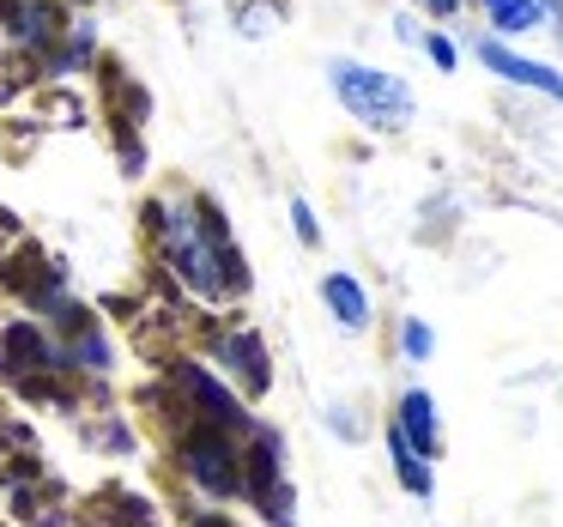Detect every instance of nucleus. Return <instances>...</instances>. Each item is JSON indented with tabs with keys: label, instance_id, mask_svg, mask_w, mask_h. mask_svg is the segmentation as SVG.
I'll return each mask as SVG.
<instances>
[{
	"label": "nucleus",
	"instance_id": "5",
	"mask_svg": "<svg viewBox=\"0 0 563 527\" xmlns=\"http://www.w3.org/2000/svg\"><path fill=\"white\" fill-rule=\"evenodd\" d=\"M212 364H219L224 382H236L243 400H261L273 388V358H267V340L255 328H224L212 340Z\"/></svg>",
	"mask_w": 563,
	"mask_h": 527
},
{
	"label": "nucleus",
	"instance_id": "16",
	"mask_svg": "<svg viewBox=\"0 0 563 527\" xmlns=\"http://www.w3.org/2000/svg\"><path fill=\"white\" fill-rule=\"evenodd\" d=\"M418 43H424V55H430V67H437V74H454V67H461V50H454V37L430 31V37H418Z\"/></svg>",
	"mask_w": 563,
	"mask_h": 527
},
{
	"label": "nucleus",
	"instance_id": "1",
	"mask_svg": "<svg viewBox=\"0 0 563 527\" xmlns=\"http://www.w3.org/2000/svg\"><path fill=\"white\" fill-rule=\"evenodd\" d=\"M146 219H152V243H158L164 267H170L195 297L219 304V297H236L249 285L243 255H236L231 231H224V219L207 207V200H195V195L152 200Z\"/></svg>",
	"mask_w": 563,
	"mask_h": 527
},
{
	"label": "nucleus",
	"instance_id": "13",
	"mask_svg": "<svg viewBox=\"0 0 563 527\" xmlns=\"http://www.w3.org/2000/svg\"><path fill=\"white\" fill-rule=\"evenodd\" d=\"M430 352H437V333H430V321L406 316V321H400V358H406V364H430Z\"/></svg>",
	"mask_w": 563,
	"mask_h": 527
},
{
	"label": "nucleus",
	"instance_id": "4",
	"mask_svg": "<svg viewBox=\"0 0 563 527\" xmlns=\"http://www.w3.org/2000/svg\"><path fill=\"white\" fill-rule=\"evenodd\" d=\"M176 466H183V479L212 503H231L236 491H243V449H236V437H224V430L195 425L176 442Z\"/></svg>",
	"mask_w": 563,
	"mask_h": 527
},
{
	"label": "nucleus",
	"instance_id": "18",
	"mask_svg": "<svg viewBox=\"0 0 563 527\" xmlns=\"http://www.w3.org/2000/svg\"><path fill=\"white\" fill-rule=\"evenodd\" d=\"M418 7H424V13H437V19H454V13H461V0H418Z\"/></svg>",
	"mask_w": 563,
	"mask_h": 527
},
{
	"label": "nucleus",
	"instance_id": "6",
	"mask_svg": "<svg viewBox=\"0 0 563 527\" xmlns=\"http://www.w3.org/2000/svg\"><path fill=\"white\" fill-rule=\"evenodd\" d=\"M473 55L503 79V86H521V91H539V98L563 103V74H558V67L533 62V55H515L503 37H478V43H473Z\"/></svg>",
	"mask_w": 563,
	"mask_h": 527
},
{
	"label": "nucleus",
	"instance_id": "17",
	"mask_svg": "<svg viewBox=\"0 0 563 527\" xmlns=\"http://www.w3.org/2000/svg\"><path fill=\"white\" fill-rule=\"evenodd\" d=\"M328 425L340 430L345 442H357V437H364V430H357V418H352V406H333V413H328Z\"/></svg>",
	"mask_w": 563,
	"mask_h": 527
},
{
	"label": "nucleus",
	"instance_id": "3",
	"mask_svg": "<svg viewBox=\"0 0 563 527\" xmlns=\"http://www.w3.org/2000/svg\"><path fill=\"white\" fill-rule=\"evenodd\" d=\"M170 388L183 394V406L195 413V425L207 430H224V437H255V413H249V400L231 388V382L219 376V370L195 364V358H183V364H170Z\"/></svg>",
	"mask_w": 563,
	"mask_h": 527
},
{
	"label": "nucleus",
	"instance_id": "12",
	"mask_svg": "<svg viewBox=\"0 0 563 527\" xmlns=\"http://www.w3.org/2000/svg\"><path fill=\"white\" fill-rule=\"evenodd\" d=\"M478 19L490 25V37H527L545 25L539 0H478Z\"/></svg>",
	"mask_w": 563,
	"mask_h": 527
},
{
	"label": "nucleus",
	"instance_id": "8",
	"mask_svg": "<svg viewBox=\"0 0 563 527\" xmlns=\"http://www.w3.org/2000/svg\"><path fill=\"white\" fill-rule=\"evenodd\" d=\"M394 430H400L406 442H412L424 461H437L442 454V418H437V400H430L424 388H406L400 400H394V418H388Z\"/></svg>",
	"mask_w": 563,
	"mask_h": 527
},
{
	"label": "nucleus",
	"instance_id": "14",
	"mask_svg": "<svg viewBox=\"0 0 563 527\" xmlns=\"http://www.w3.org/2000/svg\"><path fill=\"white\" fill-rule=\"evenodd\" d=\"M279 25V0H255V7H243V19H236V31H243V37H267V31Z\"/></svg>",
	"mask_w": 563,
	"mask_h": 527
},
{
	"label": "nucleus",
	"instance_id": "10",
	"mask_svg": "<svg viewBox=\"0 0 563 527\" xmlns=\"http://www.w3.org/2000/svg\"><path fill=\"white\" fill-rule=\"evenodd\" d=\"M382 437H388V466H394V479H400V491H406V497H418V503H430V497H437V466H430L394 425L382 430Z\"/></svg>",
	"mask_w": 563,
	"mask_h": 527
},
{
	"label": "nucleus",
	"instance_id": "9",
	"mask_svg": "<svg viewBox=\"0 0 563 527\" xmlns=\"http://www.w3.org/2000/svg\"><path fill=\"white\" fill-rule=\"evenodd\" d=\"M321 304H328V316L340 321L345 333H364L369 321H376V309H369V292L357 273H328L321 279Z\"/></svg>",
	"mask_w": 563,
	"mask_h": 527
},
{
	"label": "nucleus",
	"instance_id": "2",
	"mask_svg": "<svg viewBox=\"0 0 563 527\" xmlns=\"http://www.w3.org/2000/svg\"><path fill=\"white\" fill-rule=\"evenodd\" d=\"M328 86H333V98H340V110L364 128L394 134V128L412 122V86H406L400 74H382V67H369V62L340 55V62H328Z\"/></svg>",
	"mask_w": 563,
	"mask_h": 527
},
{
	"label": "nucleus",
	"instance_id": "11",
	"mask_svg": "<svg viewBox=\"0 0 563 527\" xmlns=\"http://www.w3.org/2000/svg\"><path fill=\"white\" fill-rule=\"evenodd\" d=\"M7 358H13V370H67L62 345L43 328H31V321H13V328H7Z\"/></svg>",
	"mask_w": 563,
	"mask_h": 527
},
{
	"label": "nucleus",
	"instance_id": "15",
	"mask_svg": "<svg viewBox=\"0 0 563 527\" xmlns=\"http://www.w3.org/2000/svg\"><path fill=\"white\" fill-rule=\"evenodd\" d=\"M291 231H297V243H303V249H321V219H316V207H309L303 195L291 200Z\"/></svg>",
	"mask_w": 563,
	"mask_h": 527
},
{
	"label": "nucleus",
	"instance_id": "7",
	"mask_svg": "<svg viewBox=\"0 0 563 527\" xmlns=\"http://www.w3.org/2000/svg\"><path fill=\"white\" fill-rule=\"evenodd\" d=\"M0 25H7V37H13L19 50L49 55L55 37L67 31V13L55 0H7V7H0Z\"/></svg>",
	"mask_w": 563,
	"mask_h": 527
}]
</instances>
